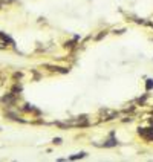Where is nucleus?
Segmentation results:
<instances>
[{
  "instance_id": "f257e3e1",
  "label": "nucleus",
  "mask_w": 153,
  "mask_h": 162,
  "mask_svg": "<svg viewBox=\"0 0 153 162\" xmlns=\"http://www.w3.org/2000/svg\"><path fill=\"white\" fill-rule=\"evenodd\" d=\"M103 145H104L106 148H107V147H115V145H117V141H115L113 138H110V139H107V141H106Z\"/></svg>"
},
{
  "instance_id": "f03ea898",
  "label": "nucleus",
  "mask_w": 153,
  "mask_h": 162,
  "mask_svg": "<svg viewBox=\"0 0 153 162\" xmlns=\"http://www.w3.org/2000/svg\"><path fill=\"white\" fill-rule=\"evenodd\" d=\"M83 157H86V153H76V154L70 156L69 159H70V160H75V159H83Z\"/></svg>"
},
{
  "instance_id": "7ed1b4c3",
  "label": "nucleus",
  "mask_w": 153,
  "mask_h": 162,
  "mask_svg": "<svg viewBox=\"0 0 153 162\" xmlns=\"http://www.w3.org/2000/svg\"><path fill=\"white\" fill-rule=\"evenodd\" d=\"M153 89V79H147V83H145V90H151Z\"/></svg>"
},
{
  "instance_id": "20e7f679",
  "label": "nucleus",
  "mask_w": 153,
  "mask_h": 162,
  "mask_svg": "<svg viewBox=\"0 0 153 162\" xmlns=\"http://www.w3.org/2000/svg\"><path fill=\"white\" fill-rule=\"evenodd\" d=\"M54 144H61V139H60V138H57V139H54Z\"/></svg>"
}]
</instances>
